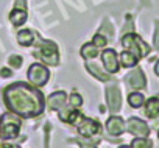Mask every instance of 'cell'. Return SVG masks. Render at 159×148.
<instances>
[{
  "label": "cell",
  "instance_id": "22",
  "mask_svg": "<svg viewBox=\"0 0 159 148\" xmlns=\"http://www.w3.org/2000/svg\"><path fill=\"white\" fill-rule=\"evenodd\" d=\"M70 105H72L73 108H80V106L83 105V98H81V95L72 92V95H70Z\"/></svg>",
  "mask_w": 159,
  "mask_h": 148
},
{
  "label": "cell",
  "instance_id": "13",
  "mask_svg": "<svg viewBox=\"0 0 159 148\" xmlns=\"http://www.w3.org/2000/svg\"><path fill=\"white\" fill-rule=\"evenodd\" d=\"M27 17H28L27 16V10H20V8H14L11 11V14H10V20H11V24L14 27L24 25L25 20H27Z\"/></svg>",
  "mask_w": 159,
  "mask_h": 148
},
{
  "label": "cell",
  "instance_id": "23",
  "mask_svg": "<svg viewBox=\"0 0 159 148\" xmlns=\"http://www.w3.org/2000/svg\"><path fill=\"white\" fill-rule=\"evenodd\" d=\"M10 64H11V65H14L16 69H19V67L22 65V58H20V56H17V55H13V56L10 58Z\"/></svg>",
  "mask_w": 159,
  "mask_h": 148
},
{
  "label": "cell",
  "instance_id": "26",
  "mask_svg": "<svg viewBox=\"0 0 159 148\" xmlns=\"http://www.w3.org/2000/svg\"><path fill=\"white\" fill-rule=\"evenodd\" d=\"M0 148H14V146L10 145V143H2V145H0Z\"/></svg>",
  "mask_w": 159,
  "mask_h": 148
},
{
  "label": "cell",
  "instance_id": "18",
  "mask_svg": "<svg viewBox=\"0 0 159 148\" xmlns=\"http://www.w3.org/2000/svg\"><path fill=\"white\" fill-rule=\"evenodd\" d=\"M98 47H95L92 42L91 44H84L83 45V48H81V56L84 58V59H91V58H95L97 55H98Z\"/></svg>",
  "mask_w": 159,
  "mask_h": 148
},
{
  "label": "cell",
  "instance_id": "1",
  "mask_svg": "<svg viewBox=\"0 0 159 148\" xmlns=\"http://www.w3.org/2000/svg\"><path fill=\"white\" fill-rule=\"evenodd\" d=\"M3 98L11 112L25 119L39 115L44 109L42 94L25 83H16L8 86L3 92Z\"/></svg>",
  "mask_w": 159,
  "mask_h": 148
},
{
  "label": "cell",
  "instance_id": "20",
  "mask_svg": "<svg viewBox=\"0 0 159 148\" xmlns=\"http://www.w3.org/2000/svg\"><path fill=\"white\" fill-rule=\"evenodd\" d=\"M131 148H151V140L148 139H134Z\"/></svg>",
  "mask_w": 159,
  "mask_h": 148
},
{
  "label": "cell",
  "instance_id": "8",
  "mask_svg": "<svg viewBox=\"0 0 159 148\" xmlns=\"http://www.w3.org/2000/svg\"><path fill=\"white\" fill-rule=\"evenodd\" d=\"M102 61H103V65L108 72L111 73H116L119 70V59H117V53L116 50L112 48H106L103 53H102Z\"/></svg>",
  "mask_w": 159,
  "mask_h": 148
},
{
  "label": "cell",
  "instance_id": "11",
  "mask_svg": "<svg viewBox=\"0 0 159 148\" xmlns=\"http://www.w3.org/2000/svg\"><path fill=\"white\" fill-rule=\"evenodd\" d=\"M106 128H108L109 134H112V136H120V134L125 131V122H123L122 117L112 115V117L106 122Z\"/></svg>",
  "mask_w": 159,
  "mask_h": 148
},
{
  "label": "cell",
  "instance_id": "15",
  "mask_svg": "<svg viewBox=\"0 0 159 148\" xmlns=\"http://www.w3.org/2000/svg\"><path fill=\"white\" fill-rule=\"evenodd\" d=\"M86 69L92 73L97 80H100V81H108V80H109V77L100 69V65H98L97 62H88V64H86Z\"/></svg>",
  "mask_w": 159,
  "mask_h": 148
},
{
  "label": "cell",
  "instance_id": "24",
  "mask_svg": "<svg viewBox=\"0 0 159 148\" xmlns=\"http://www.w3.org/2000/svg\"><path fill=\"white\" fill-rule=\"evenodd\" d=\"M0 75H2L3 78H8V77L13 75V72H11L10 69H0Z\"/></svg>",
  "mask_w": 159,
  "mask_h": 148
},
{
  "label": "cell",
  "instance_id": "27",
  "mask_svg": "<svg viewBox=\"0 0 159 148\" xmlns=\"http://www.w3.org/2000/svg\"><path fill=\"white\" fill-rule=\"evenodd\" d=\"M154 72H156V75L159 77V61H157V64L154 65Z\"/></svg>",
  "mask_w": 159,
  "mask_h": 148
},
{
  "label": "cell",
  "instance_id": "10",
  "mask_svg": "<svg viewBox=\"0 0 159 148\" xmlns=\"http://www.w3.org/2000/svg\"><path fill=\"white\" fill-rule=\"evenodd\" d=\"M126 81H128V84H129L133 89H143L145 84H147V80H145V77H143V73H142L140 69L133 70L129 75H128Z\"/></svg>",
  "mask_w": 159,
  "mask_h": 148
},
{
  "label": "cell",
  "instance_id": "14",
  "mask_svg": "<svg viewBox=\"0 0 159 148\" xmlns=\"http://www.w3.org/2000/svg\"><path fill=\"white\" fill-rule=\"evenodd\" d=\"M145 114L151 119L159 115V97H153L148 101H145Z\"/></svg>",
  "mask_w": 159,
  "mask_h": 148
},
{
  "label": "cell",
  "instance_id": "29",
  "mask_svg": "<svg viewBox=\"0 0 159 148\" xmlns=\"http://www.w3.org/2000/svg\"><path fill=\"white\" fill-rule=\"evenodd\" d=\"M119 148H131V146H126V145H123V146H119Z\"/></svg>",
  "mask_w": 159,
  "mask_h": 148
},
{
  "label": "cell",
  "instance_id": "19",
  "mask_svg": "<svg viewBox=\"0 0 159 148\" xmlns=\"http://www.w3.org/2000/svg\"><path fill=\"white\" fill-rule=\"evenodd\" d=\"M143 95L142 94H139V92H133V94H129V97H128V103H129V106L131 108H140L142 105H143Z\"/></svg>",
  "mask_w": 159,
  "mask_h": 148
},
{
  "label": "cell",
  "instance_id": "25",
  "mask_svg": "<svg viewBox=\"0 0 159 148\" xmlns=\"http://www.w3.org/2000/svg\"><path fill=\"white\" fill-rule=\"evenodd\" d=\"M154 47H156V50H159V24H157L156 34H154Z\"/></svg>",
  "mask_w": 159,
  "mask_h": 148
},
{
  "label": "cell",
  "instance_id": "9",
  "mask_svg": "<svg viewBox=\"0 0 159 148\" xmlns=\"http://www.w3.org/2000/svg\"><path fill=\"white\" fill-rule=\"evenodd\" d=\"M106 98H108V105H109V109L112 112H117L120 109V105H122V97H120V91L112 86V87H108L106 89Z\"/></svg>",
  "mask_w": 159,
  "mask_h": 148
},
{
  "label": "cell",
  "instance_id": "16",
  "mask_svg": "<svg viewBox=\"0 0 159 148\" xmlns=\"http://www.w3.org/2000/svg\"><path fill=\"white\" fill-rule=\"evenodd\" d=\"M17 42H19L20 45H24V47H30V45L34 42V34H33V31H31V30H22V31H19V34H17Z\"/></svg>",
  "mask_w": 159,
  "mask_h": 148
},
{
  "label": "cell",
  "instance_id": "2",
  "mask_svg": "<svg viewBox=\"0 0 159 148\" xmlns=\"http://www.w3.org/2000/svg\"><path fill=\"white\" fill-rule=\"evenodd\" d=\"M122 45H123L125 50H128V52H131L133 55H136L137 59H140V58H143V56H147V55L150 53L148 44L143 42L137 34H133V33L125 34V36L122 38Z\"/></svg>",
  "mask_w": 159,
  "mask_h": 148
},
{
  "label": "cell",
  "instance_id": "21",
  "mask_svg": "<svg viewBox=\"0 0 159 148\" xmlns=\"http://www.w3.org/2000/svg\"><path fill=\"white\" fill-rule=\"evenodd\" d=\"M106 42H108V39H106L103 34H95L94 39H92V44H94L95 47H98V48H103V47L106 45Z\"/></svg>",
  "mask_w": 159,
  "mask_h": 148
},
{
  "label": "cell",
  "instance_id": "30",
  "mask_svg": "<svg viewBox=\"0 0 159 148\" xmlns=\"http://www.w3.org/2000/svg\"><path fill=\"white\" fill-rule=\"evenodd\" d=\"M157 136H159V132H157Z\"/></svg>",
  "mask_w": 159,
  "mask_h": 148
},
{
  "label": "cell",
  "instance_id": "5",
  "mask_svg": "<svg viewBox=\"0 0 159 148\" xmlns=\"http://www.w3.org/2000/svg\"><path fill=\"white\" fill-rule=\"evenodd\" d=\"M27 77L30 80V83H33L34 86L38 87H42L44 84H47L48 78H50V72L45 65L42 64H33L30 69H28V73Z\"/></svg>",
  "mask_w": 159,
  "mask_h": 148
},
{
  "label": "cell",
  "instance_id": "6",
  "mask_svg": "<svg viewBox=\"0 0 159 148\" xmlns=\"http://www.w3.org/2000/svg\"><path fill=\"white\" fill-rule=\"evenodd\" d=\"M78 132L84 137H92V136L102 132V126L98 122H95L92 119H83L81 123L78 125Z\"/></svg>",
  "mask_w": 159,
  "mask_h": 148
},
{
  "label": "cell",
  "instance_id": "12",
  "mask_svg": "<svg viewBox=\"0 0 159 148\" xmlns=\"http://www.w3.org/2000/svg\"><path fill=\"white\" fill-rule=\"evenodd\" d=\"M64 103H66V94L62 91H58L48 97V108L50 109H61V108H64Z\"/></svg>",
  "mask_w": 159,
  "mask_h": 148
},
{
  "label": "cell",
  "instance_id": "28",
  "mask_svg": "<svg viewBox=\"0 0 159 148\" xmlns=\"http://www.w3.org/2000/svg\"><path fill=\"white\" fill-rule=\"evenodd\" d=\"M81 148H97V146H94V145H84V143H83Z\"/></svg>",
  "mask_w": 159,
  "mask_h": 148
},
{
  "label": "cell",
  "instance_id": "7",
  "mask_svg": "<svg viewBox=\"0 0 159 148\" xmlns=\"http://www.w3.org/2000/svg\"><path fill=\"white\" fill-rule=\"evenodd\" d=\"M126 126H128V131L133 132V134L137 136V137H147V136L150 134L148 125H147L143 120H140V119H136V117L129 119L128 123H126Z\"/></svg>",
  "mask_w": 159,
  "mask_h": 148
},
{
  "label": "cell",
  "instance_id": "3",
  "mask_svg": "<svg viewBox=\"0 0 159 148\" xmlns=\"http://www.w3.org/2000/svg\"><path fill=\"white\" fill-rule=\"evenodd\" d=\"M34 56H38L41 61H44L45 64H50V65L59 64L58 47L55 45V42H50V41H39V47L34 52Z\"/></svg>",
  "mask_w": 159,
  "mask_h": 148
},
{
  "label": "cell",
  "instance_id": "17",
  "mask_svg": "<svg viewBox=\"0 0 159 148\" xmlns=\"http://www.w3.org/2000/svg\"><path fill=\"white\" fill-rule=\"evenodd\" d=\"M139 59H137V56L136 55H133L131 52H128V50H125V52H122V55H120V62H122V65L123 67H133V65H136V62H137Z\"/></svg>",
  "mask_w": 159,
  "mask_h": 148
},
{
  "label": "cell",
  "instance_id": "4",
  "mask_svg": "<svg viewBox=\"0 0 159 148\" xmlns=\"http://www.w3.org/2000/svg\"><path fill=\"white\" fill-rule=\"evenodd\" d=\"M20 129V122L13 117V114H5L2 117V123H0V134L3 139H14L17 137Z\"/></svg>",
  "mask_w": 159,
  "mask_h": 148
}]
</instances>
